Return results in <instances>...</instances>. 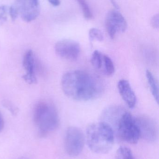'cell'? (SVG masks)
I'll return each instance as SVG.
<instances>
[{
    "label": "cell",
    "instance_id": "6da1fadb",
    "mask_svg": "<svg viewBox=\"0 0 159 159\" xmlns=\"http://www.w3.org/2000/svg\"><path fill=\"white\" fill-rule=\"evenodd\" d=\"M61 86L67 97L83 102L95 99L102 90L100 80L81 70H73L64 73L62 78Z\"/></svg>",
    "mask_w": 159,
    "mask_h": 159
},
{
    "label": "cell",
    "instance_id": "7a4b0ae2",
    "mask_svg": "<svg viewBox=\"0 0 159 159\" xmlns=\"http://www.w3.org/2000/svg\"><path fill=\"white\" fill-rule=\"evenodd\" d=\"M101 119L115 131L123 142L135 144L141 138L136 118L124 107L119 106L106 107L102 113Z\"/></svg>",
    "mask_w": 159,
    "mask_h": 159
},
{
    "label": "cell",
    "instance_id": "3957f363",
    "mask_svg": "<svg viewBox=\"0 0 159 159\" xmlns=\"http://www.w3.org/2000/svg\"><path fill=\"white\" fill-rule=\"evenodd\" d=\"M86 140L90 150L98 154L109 153L115 143V132L106 122L90 124L86 131Z\"/></svg>",
    "mask_w": 159,
    "mask_h": 159
},
{
    "label": "cell",
    "instance_id": "277c9868",
    "mask_svg": "<svg viewBox=\"0 0 159 159\" xmlns=\"http://www.w3.org/2000/svg\"><path fill=\"white\" fill-rule=\"evenodd\" d=\"M33 120L39 135L46 136L58 127L59 119L56 107L49 103L39 102L34 109Z\"/></svg>",
    "mask_w": 159,
    "mask_h": 159
},
{
    "label": "cell",
    "instance_id": "5b68a950",
    "mask_svg": "<svg viewBox=\"0 0 159 159\" xmlns=\"http://www.w3.org/2000/svg\"><path fill=\"white\" fill-rule=\"evenodd\" d=\"M86 137L83 132L77 127H70L66 130L64 136V148L70 157L78 156L83 151Z\"/></svg>",
    "mask_w": 159,
    "mask_h": 159
},
{
    "label": "cell",
    "instance_id": "8992f818",
    "mask_svg": "<svg viewBox=\"0 0 159 159\" xmlns=\"http://www.w3.org/2000/svg\"><path fill=\"white\" fill-rule=\"evenodd\" d=\"M105 25L108 35L112 39L118 32L124 33L128 28V24L122 14L116 10L109 11L106 15Z\"/></svg>",
    "mask_w": 159,
    "mask_h": 159
},
{
    "label": "cell",
    "instance_id": "52a82bcc",
    "mask_svg": "<svg viewBox=\"0 0 159 159\" xmlns=\"http://www.w3.org/2000/svg\"><path fill=\"white\" fill-rule=\"evenodd\" d=\"M13 5L26 22L35 20L40 14L39 0H16Z\"/></svg>",
    "mask_w": 159,
    "mask_h": 159
},
{
    "label": "cell",
    "instance_id": "ba28073f",
    "mask_svg": "<svg viewBox=\"0 0 159 159\" xmlns=\"http://www.w3.org/2000/svg\"><path fill=\"white\" fill-rule=\"evenodd\" d=\"M55 50L56 54L61 58L68 61H75L80 54V45L74 40L64 39L56 43Z\"/></svg>",
    "mask_w": 159,
    "mask_h": 159
},
{
    "label": "cell",
    "instance_id": "9c48e42d",
    "mask_svg": "<svg viewBox=\"0 0 159 159\" xmlns=\"http://www.w3.org/2000/svg\"><path fill=\"white\" fill-rule=\"evenodd\" d=\"M141 138L148 142H155L158 137V128L155 121L147 117L136 118Z\"/></svg>",
    "mask_w": 159,
    "mask_h": 159
},
{
    "label": "cell",
    "instance_id": "30bf717a",
    "mask_svg": "<svg viewBox=\"0 0 159 159\" xmlns=\"http://www.w3.org/2000/svg\"><path fill=\"white\" fill-rule=\"evenodd\" d=\"M22 64L26 71L25 74L22 76L23 80L30 84L37 83L35 73V59L33 52L31 50H28L24 54Z\"/></svg>",
    "mask_w": 159,
    "mask_h": 159
},
{
    "label": "cell",
    "instance_id": "8fae6325",
    "mask_svg": "<svg viewBox=\"0 0 159 159\" xmlns=\"http://www.w3.org/2000/svg\"><path fill=\"white\" fill-rule=\"evenodd\" d=\"M119 92L122 99L129 108H134L136 104V97L129 81L120 80L118 83Z\"/></svg>",
    "mask_w": 159,
    "mask_h": 159
},
{
    "label": "cell",
    "instance_id": "7c38bea8",
    "mask_svg": "<svg viewBox=\"0 0 159 159\" xmlns=\"http://www.w3.org/2000/svg\"><path fill=\"white\" fill-rule=\"evenodd\" d=\"M106 57L107 55L103 54L101 51L95 50L92 53L91 59V62L92 66L102 74L105 65Z\"/></svg>",
    "mask_w": 159,
    "mask_h": 159
},
{
    "label": "cell",
    "instance_id": "4fadbf2b",
    "mask_svg": "<svg viewBox=\"0 0 159 159\" xmlns=\"http://www.w3.org/2000/svg\"><path fill=\"white\" fill-rule=\"evenodd\" d=\"M147 79L149 85L151 93L157 103H159V86L157 81L153 74L148 70L146 72Z\"/></svg>",
    "mask_w": 159,
    "mask_h": 159
},
{
    "label": "cell",
    "instance_id": "5bb4252c",
    "mask_svg": "<svg viewBox=\"0 0 159 159\" xmlns=\"http://www.w3.org/2000/svg\"><path fill=\"white\" fill-rule=\"evenodd\" d=\"M115 159H134L131 150L127 147L121 146L116 153Z\"/></svg>",
    "mask_w": 159,
    "mask_h": 159
},
{
    "label": "cell",
    "instance_id": "9a60e30c",
    "mask_svg": "<svg viewBox=\"0 0 159 159\" xmlns=\"http://www.w3.org/2000/svg\"><path fill=\"white\" fill-rule=\"evenodd\" d=\"M89 37L91 42H93L94 40L102 42L104 40V36L100 30L96 28H91L89 32Z\"/></svg>",
    "mask_w": 159,
    "mask_h": 159
},
{
    "label": "cell",
    "instance_id": "2e32d148",
    "mask_svg": "<svg viewBox=\"0 0 159 159\" xmlns=\"http://www.w3.org/2000/svg\"><path fill=\"white\" fill-rule=\"evenodd\" d=\"M77 1L82 8V11L85 18L87 20H90L92 19L93 17V15L86 0H77Z\"/></svg>",
    "mask_w": 159,
    "mask_h": 159
},
{
    "label": "cell",
    "instance_id": "e0dca14e",
    "mask_svg": "<svg viewBox=\"0 0 159 159\" xmlns=\"http://www.w3.org/2000/svg\"><path fill=\"white\" fill-rule=\"evenodd\" d=\"M7 11L8 8L6 6H0V22H3L7 20Z\"/></svg>",
    "mask_w": 159,
    "mask_h": 159
},
{
    "label": "cell",
    "instance_id": "ac0fdd59",
    "mask_svg": "<svg viewBox=\"0 0 159 159\" xmlns=\"http://www.w3.org/2000/svg\"><path fill=\"white\" fill-rule=\"evenodd\" d=\"M8 13L10 15V17L13 21L16 20L19 16V13L17 10L14 5H12L8 8Z\"/></svg>",
    "mask_w": 159,
    "mask_h": 159
},
{
    "label": "cell",
    "instance_id": "d6986e66",
    "mask_svg": "<svg viewBox=\"0 0 159 159\" xmlns=\"http://www.w3.org/2000/svg\"><path fill=\"white\" fill-rule=\"evenodd\" d=\"M151 24L152 27L155 29H158L159 26V14H157L153 16L151 18Z\"/></svg>",
    "mask_w": 159,
    "mask_h": 159
},
{
    "label": "cell",
    "instance_id": "ffe728a7",
    "mask_svg": "<svg viewBox=\"0 0 159 159\" xmlns=\"http://www.w3.org/2000/svg\"><path fill=\"white\" fill-rule=\"evenodd\" d=\"M52 5L54 6H58L60 4V0H48Z\"/></svg>",
    "mask_w": 159,
    "mask_h": 159
},
{
    "label": "cell",
    "instance_id": "44dd1931",
    "mask_svg": "<svg viewBox=\"0 0 159 159\" xmlns=\"http://www.w3.org/2000/svg\"><path fill=\"white\" fill-rule=\"evenodd\" d=\"M4 125V122L2 114L0 113V133L3 129Z\"/></svg>",
    "mask_w": 159,
    "mask_h": 159
},
{
    "label": "cell",
    "instance_id": "7402d4cb",
    "mask_svg": "<svg viewBox=\"0 0 159 159\" xmlns=\"http://www.w3.org/2000/svg\"><path fill=\"white\" fill-rule=\"evenodd\" d=\"M111 2L112 3V5H113V6L116 8V10H118L119 9V6L118 5L117 3L116 2H115V0H110Z\"/></svg>",
    "mask_w": 159,
    "mask_h": 159
}]
</instances>
